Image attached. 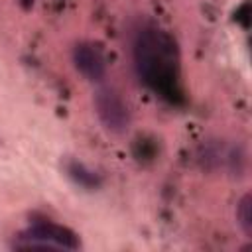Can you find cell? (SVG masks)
I'll use <instances>...</instances> for the list:
<instances>
[{"instance_id":"obj_2","label":"cell","mask_w":252,"mask_h":252,"mask_svg":"<svg viewBox=\"0 0 252 252\" xmlns=\"http://www.w3.org/2000/svg\"><path fill=\"white\" fill-rule=\"evenodd\" d=\"M81 246L79 236L57 222L51 220H35L28 230L16 236L14 248H65V250H77Z\"/></svg>"},{"instance_id":"obj_5","label":"cell","mask_w":252,"mask_h":252,"mask_svg":"<svg viewBox=\"0 0 252 252\" xmlns=\"http://www.w3.org/2000/svg\"><path fill=\"white\" fill-rule=\"evenodd\" d=\"M67 173H69V177H71L73 181H77V183L83 185V187L93 189V187H98V185H100V175H98L96 171L89 169L85 163L71 161V163L67 165Z\"/></svg>"},{"instance_id":"obj_6","label":"cell","mask_w":252,"mask_h":252,"mask_svg":"<svg viewBox=\"0 0 252 252\" xmlns=\"http://www.w3.org/2000/svg\"><path fill=\"white\" fill-rule=\"evenodd\" d=\"M236 220L244 236L252 238V197L250 193H244L240 201L236 203Z\"/></svg>"},{"instance_id":"obj_4","label":"cell","mask_w":252,"mask_h":252,"mask_svg":"<svg viewBox=\"0 0 252 252\" xmlns=\"http://www.w3.org/2000/svg\"><path fill=\"white\" fill-rule=\"evenodd\" d=\"M73 65L75 69L89 81L96 83L102 81L106 75V59L100 51L98 45H94L93 41H79L73 47Z\"/></svg>"},{"instance_id":"obj_1","label":"cell","mask_w":252,"mask_h":252,"mask_svg":"<svg viewBox=\"0 0 252 252\" xmlns=\"http://www.w3.org/2000/svg\"><path fill=\"white\" fill-rule=\"evenodd\" d=\"M134 67L154 93L165 98L179 94V51L173 37L158 28L146 26L134 37Z\"/></svg>"},{"instance_id":"obj_3","label":"cell","mask_w":252,"mask_h":252,"mask_svg":"<svg viewBox=\"0 0 252 252\" xmlns=\"http://www.w3.org/2000/svg\"><path fill=\"white\" fill-rule=\"evenodd\" d=\"M93 102H94V112L100 124L104 126V130H108L110 134H124L128 130L132 116L128 104L124 102V98L116 89L112 87L96 89Z\"/></svg>"},{"instance_id":"obj_7","label":"cell","mask_w":252,"mask_h":252,"mask_svg":"<svg viewBox=\"0 0 252 252\" xmlns=\"http://www.w3.org/2000/svg\"><path fill=\"white\" fill-rule=\"evenodd\" d=\"M18 4H20L24 10H32L33 4H35V0H18Z\"/></svg>"}]
</instances>
